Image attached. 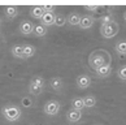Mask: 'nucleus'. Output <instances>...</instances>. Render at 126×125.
I'll return each instance as SVG.
<instances>
[{
    "label": "nucleus",
    "mask_w": 126,
    "mask_h": 125,
    "mask_svg": "<svg viewBox=\"0 0 126 125\" xmlns=\"http://www.w3.org/2000/svg\"><path fill=\"white\" fill-rule=\"evenodd\" d=\"M82 119V111H77V109H69L66 112V120L69 123H78Z\"/></svg>",
    "instance_id": "0eeeda50"
},
{
    "label": "nucleus",
    "mask_w": 126,
    "mask_h": 125,
    "mask_svg": "<svg viewBox=\"0 0 126 125\" xmlns=\"http://www.w3.org/2000/svg\"><path fill=\"white\" fill-rule=\"evenodd\" d=\"M18 11H20V9L16 5H7L4 8V15H5L7 18H15L18 15Z\"/></svg>",
    "instance_id": "f8f14e48"
},
{
    "label": "nucleus",
    "mask_w": 126,
    "mask_h": 125,
    "mask_svg": "<svg viewBox=\"0 0 126 125\" xmlns=\"http://www.w3.org/2000/svg\"><path fill=\"white\" fill-rule=\"evenodd\" d=\"M72 108L77 109V111H82L85 108V102H83L82 98H74L72 100Z\"/></svg>",
    "instance_id": "a211bd4d"
},
{
    "label": "nucleus",
    "mask_w": 126,
    "mask_h": 125,
    "mask_svg": "<svg viewBox=\"0 0 126 125\" xmlns=\"http://www.w3.org/2000/svg\"><path fill=\"white\" fill-rule=\"evenodd\" d=\"M117 76H118L120 80L126 81V65H122V67H120V68H118V71H117Z\"/></svg>",
    "instance_id": "b1692460"
},
{
    "label": "nucleus",
    "mask_w": 126,
    "mask_h": 125,
    "mask_svg": "<svg viewBox=\"0 0 126 125\" xmlns=\"http://www.w3.org/2000/svg\"><path fill=\"white\" fill-rule=\"evenodd\" d=\"M43 9L46 13H52L55 11V5H43Z\"/></svg>",
    "instance_id": "cd10ccee"
},
{
    "label": "nucleus",
    "mask_w": 126,
    "mask_h": 125,
    "mask_svg": "<svg viewBox=\"0 0 126 125\" xmlns=\"http://www.w3.org/2000/svg\"><path fill=\"white\" fill-rule=\"evenodd\" d=\"M22 106H24V107H26V108L31 106V99L29 98V96H26V98L22 99Z\"/></svg>",
    "instance_id": "a878e982"
},
{
    "label": "nucleus",
    "mask_w": 126,
    "mask_h": 125,
    "mask_svg": "<svg viewBox=\"0 0 126 125\" xmlns=\"http://www.w3.org/2000/svg\"><path fill=\"white\" fill-rule=\"evenodd\" d=\"M83 102H85V108H92V107H95V106H96V98L94 95L85 96Z\"/></svg>",
    "instance_id": "4be33fe9"
},
{
    "label": "nucleus",
    "mask_w": 126,
    "mask_h": 125,
    "mask_svg": "<svg viewBox=\"0 0 126 125\" xmlns=\"http://www.w3.org/2000/svg\"><path fill=\"white\" fill-rule=\"evenodd\" d=\"M55 15H56L55 12H52V13H44V16L40 18L42 25L46 26V27L55 25Z\"/></svg>",
    "instance_id": "9d476101"
},
{
    "label": "nucleus",
    "mask_w": 126,
    "mask_h": 125,
    "mask_svg": "<svg viewBox=\"0 0 126 125\" xmlns=\"http://www.w3.org/2000/svg\"><path fill=\"white\" fill-rule=\"evenodd\" d=\"M81 18H82V16L79 15V13L70 12L68 15L66 20H68V24L70 25V26H79V24H81Z\"/></svg>",
    "instance_id": "1a4fd4ad"
},
{
    "label": "nucleus",
    "mask_w": 126,
    "mask_h": 125,
    "mask_svg": "<svg viewBox=\"0 0 126 125\" xmlns=\"http://www.w3.org/2000/svg\"><path fill=\"white\" fill-rule=\"evenodd\" d=\"M0 25H1V18H0Z\"/></svg>",
    "instance_id": "c756f323"
},
{
    "label": "nucleus",
    "mask_w": 126,
    "mask_h": 125,
    "mask_svg": "<svg viewBox=\"0 0 126 125\" xmlns=\"http://www.w3.org/2000/svg\"><path fill=\"white\" fill-rule=\"evenodd\" d=\"M43 111H44L46 115H48V116H56L60 111V103L57 100H53V99L48 100L47 103L44 104Z\"/></svg>",
    "instance_id": "20e7f679"
},
{
    "label": "nucleus",
    "mask_w": 126,
    "mask_h": 125,
    "mask_svg": "<svg viewBox=\"0 0 126 125\" xmlns=\"http://www.w3.org/2000/svg\"><path fill=\"white\" fill-rule=\"evenodd\" d=\"M110 61H112V57L109 52L101 48L92 51L90 56H88V65H90L92 71H96L103 65H108V64H110Z\"/></svg>",
    "instance_id": "f257e3e1"
},
{
    "label": "nucleus",
    "mask_w": 126,
    "mask_h": 125,
    "mask_svg": "<svg viewBox=\"0 0 126 125\" xmlns=\"http://www.w3.org/2000/svg\"><path fill=\"white\" fill-rule=\"evenodd\" d=\"M24 55H25V59H30L35 55V47L31 44H25L24 46Z\"/></svg>",
    "instance_id": "aec40b11"
},
{
    "label": "nucleus",
    "mask_w": 126,
    "mask_h": 125,
    "mask_svg": "<svg viewBox=\"0 0 126 125\" xmlns=\"http://www.w3.org/2000/svg\"><path fill=\"white\" fill-rule=\"evenodd\" d=\"M18 29H20V31L24 35H29V34L32 33V30H34V25H32V22H30L29 20H24V21H21Z\"/></svg>",
    "instance_id": "6e6552de"
},
{
    "label": "nucleus",
    "mask_w": 126,
    "mask_h": 125,
    "mask_svg": "<svg viewBox=\"0 0 126 125\" xmlns=\"http://www.w3.org/2000/svg\"><path fill=\"white\" fill-rule=\"evenodd\" d=\"M124 18H125V21H126V12L124 13Z\"/></svg>",
    "instance_id": "c85d7f7f"
},
{
    "label": "nucleus",
    "mask_w": 126,
    "mask_h": 125,
    "mask_svg": "<svg viewBox=\"0 0 126 125\" xmlns=\"http://www.w3.org/2000/svg\"><path fill=\"white\" fill-rule=\"evenodd\" d=\"M11 52H12V55H13V56H15L16 59H25V55H24V46H21V44H15V46H12Z\"/></svg>",
    "instance_id": "ddd939ff"
},
{
    "label": "nucleus",
    "mask_w": 126,
    "mask_h": 125,
    "mask_svg": "<svg viewBox=\"0 0 126 125\" xmlns=\"http://www.w3.org/2000/svg\"><path fill=\"white\" fill-rule=\"evenodd\" d=\"M65 24H68L66 16H64L63 13H56V15H55V26L63 27Z\"/></svg>",
    "instance_id": "f3484780"
},
{
    "label": "nucleus",
    "mask_w": 126,
    "mask_h": 125,
    "mask_svg": "<svg viewBox=\"0 0 126 125\" xmlns=\"http://www.w3.org/2000/svg\"><path fill=\"white\" fill-rule=\"evenodd\" d=\"M49 85H51V87H52L55 91H60L63 89V86H64V82H63V80L60 77H53V78H51Z\"/></svg>",
    "instance_id": "dca6fc26"
},
{
    "label": "nucleus",
    "mask_w": 126,
    "mask_h": 125,
    "mask_svg": "<svg viewBox=\"0 0 126 125\" xmlns=\"http://www.w3.org/2000/svg\"><path fill=\"white\" fill-rule=\"evenodd\" d=\"M30 83H34V85H39V86H44V80L39 76L32 77V80L30 81Z\"/></svg>",
    "instance_id": "393cba45"
},
{
    "label": "nucleus",
    "mask_w": 126,
    "mask_h": 125,
    "mask_svg": "<svg viewBox=\"0 0 126 125\" xmlns=\"http://www.w3.org/2000/svg\"><path fill=\"white\" fill-rule=\"evenodd\" d=\"M3 116L4 119L9 123H15V121H18L22 116V111L18 106H15V104H8L3 108Z\"/></svg>",
    "instance_id": "f03ea898"
},
{
    "label": "nucleus",
    "mask_w": 126,
    "mask_h": 125,
    "mask_svg": "<svg viewBox=\"0 0 126 125\" xmlns=\"http://www.w3.org/2000/svg\"><path fill=\"white\" fill-rule=\"evenodd\" d=\"M43 90H44V86L34 85V83H30V86H29V92H30V95H40Z\"/></svg>",
    "instance_id": "6ab92c4d"
},
{
    "label": "nucleus",
    "mask_w": 126,
    "mask_h": 125,
    "mask_svg": "<svg viewBox=\"0 0 126 125\" xmlns=\"http://www.w3.org/2000/svg\"><path fill=\"white\" fill-rule=\"evenodd\" d=\"M100 21H101V25H108V24L114 22L116 20H114V16L112 15V13H107V15L100 17Z\"/></svg>",
    "instance_id": "5701e85b"
},
{
    "label": "nucleus",
    "mask_w": 126,
    "mask_h": 125,
    "mask_svg": "<svg viewBox=\"0 0 126 125\" xmlns=\"http://www.w3.org/2000/svg\"><path fill=\"white\" fill-rule=\"evenodd\" d=\"M86 9H87V11H94V12H96V11H101V9H104V8H103V7H96V5H87Z\"/></svg>",
    "instance_id": "bb28decb"
},
{
    "label": "nucleus",
    "mask_w": 126,
    "mask_h": 125,
    "mask_svg": "<svg viewBox=\"0 0 126 125\" xmlns=\"http://www.w3.org/2000/svg\"><path fill=\"white\" fill-rule=\"evenodd\" d=\"M44 13L46 12H44L43 7H40V5H35V7L30 8V16L36 18V20H40V18L44 16Z\"/></svg>",
    "instance_id": "9b49d317"
},
{
    "label": "nucleus",
    "mask_w": 126,
    "mask_h": 125,
    "mask_svg": "<svg viewBox=\"0 0 126 125\" xmlns=\"http://www.w3.org/2000/svg\"><path fill=\"white\" fill-rule=\"evenodd\" d=\"M118 30H120V26L116 21L112 22V24H108V25H100V34L105 39L114 38L118 34Z\"/></svg>",
    "instance_id": "7ed1b4c3"
},
{
    "label": "nucleus",
    "mask_w": 126,
    "mask_h": 125,
    "mask_svg": "<svg viewBox=\"0 0 126 125\" xmlns=\"http://www.w3.org/2000/svg\"><path fill=\"white\" fill-rule=\"evenodd\" d=\"M95 24V18L90 16V15H85L82 16L81 18V24H79V27H81L82 30H86V29H90L92 27V25Z\"/></svg>",
    "instance_id": "423d86ee"
},
{
    "label": "nucleus",
    "mask_w": 126,
    "mask_h": 125,
    "mask_svg": "<svg viewBox=\"0 0 126 125\" xmlns=\"http://www.w3.org/2000/svg\"><path fill=\"white\" fill-rule=\"evenodd\" d=\"M114 50H116V52H118L121 55H126V40L125 39L118 40L114 46Z\"/></svg>",
    "instance_id": "412c9836"
},
{
    "label": "nucleus",
    "mask_w": 126,
    "mask_h": 125,
    "mask_svg": "<svg viewBox=\"0 0 126 125\" xmlns=\"http://www.w3.org/2000/svg\"><path fill=\"white\" fill-rule=\"evenodd\" d=\"M76 83H77V86L79 87V89L85 90L91 85V78L87 74H79L77 77V80H76Z\"/></svg>",
    "instance_id": "39448f33"
},
{
    "label": "nucleus",
    "mask_w": 126,
    "mask_h": 125,
    "mask_svg": "<svg viewBox=\"0 0 126 125\" xmlns=\"http://www.w3.org/2000/svg\"><path fill=\"white\" fill-rule=\"evenodd\" d=\"M95 72H96L97 77H100V78L108 77L110 73H112V65H110V64H108V65H103V67H100L99 69H96Z\"/></svg>",
    "instance_id": "4468645a"
},
{
    "label": "nucleus",
    "mask_w": 126,
    "mask_h": 125,
    "mask_svg": "<svg viewBox=\"0 0 126 125\" xmlns=\"http://www.w3.org/2000/svg\"><path fill=\"white\" fill-rule=\"evenodd\" d=\"M95 125H99V124H95Z\"/></svg>",
    "instance_id": "7c9ffc66"
},
{
    "label": "nucleus",
    "mask_w": 126,
    "mask_h": 125,
    "mask_svg": "<svg viewBox=\"0 0 126 125\" xmlns=\"http://www.w3.org/2000/svg\"><path fill=\"white\" fill-rule=\"evenodd\" d=\"M47 27L43 26L42 24L39 25H34V30H32V34H34L35 36H38V38H42V36H46L47 35Z\"/></svg>",
    "instance_id": "2eb2a0df"
}]
</instances>
